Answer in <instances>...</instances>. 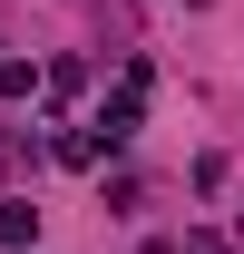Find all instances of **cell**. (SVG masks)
<instances>
[{"label":"cell","mask_w":244,"mask_h":254,"mask_svg":"<svg viewBox=\"0 0 244 254\" xmlns=\"http://www.w3.org/2000/svg\"><path fill=\"white\" fill-rule=\"evenodd\" d=\"M176 254H225V235H205V225H195V235H185Z\"/></svg>","instance_id":"cell-5"},{"label":"cell","mask_w":244,"mask_h":254,"mask_svg":"<svg viewBox=\"0 0 244 254\" xmlns=\"http://www.w3.org/2000/svg\"><path fill=\"white\" fill-rule=\"evenodd\" d=\"M0 245H10V254L39 245V205H30V195H10V205H0Z\"/></svg>","instance_id":"cell-2"},{"label":"cell","mask_w":244,"mask_h":254,"mask_svg":"<svg viewBox=\"0 0 244 254\" xmlns=\"http://www.w3.org/2000/svg\"><path fill=\"white\" fill-rule=\"evenodd\" d=\"M137 118H147V59H127V78H118V88H108V108H98V118H88V137H98V147H108V157H118L127 137H137Z\"/></svg>","instance_id":"cell-1"},{"label":"cell","mask_w":244,"mask_h":254,"mask_svg":"<svg viewBox=\"0 0 244 254\" xmlns=\"http://www.w3.org/2000/svg\"><path fill=\"white\" fill-rule=\"evenodd\" d=\"M30 88H39V68H30V59H0V98H30Z\"/></svg>","instance_id":"cell-4"},{"label":"cell","mask_w":244,"mask_h":254,"mask_svg":"<svg viewBox=\"0 0 244 254\" xmlns=\"http://www.w3.org/2000/svg\"><path fill=\"white\" fill-rule=\"evenodd\" d=\"M98 157H108V147H98L88 127H68V137H59V166H98Z\"/></svg>","instance_id":"cell-3"},{"label":"cell","mask_w":244,"mask_h":254,"mask_svg":"<svg viewBox=\"0 0 244 254\" xmlns=\"http://www.w3.org/2000/svg\"><path fill=\"white\" fill-rule=\"evenodd\" d=\"M147 254H176V245H147Z\"/></svg>","instance_id":"cell-6"}]
</instances>
